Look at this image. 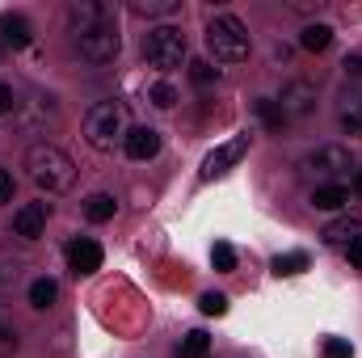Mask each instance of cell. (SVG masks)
Instances as JSON below:
<instances>
[{"label":"cell","instance_id":"cell-13","mask_svg":"<svg viewBox=\"0 0 362 358\" xmlns=\"http://www.w3.org/2000/svg\"><path fill=\"white\" fill-rule=\"evenodd\" d=\"M320 236H325L329 245H350L354 236H362V215H358V211H354V215H337Z\"/></svg>","mask_w":362,"mask_h":358},{"label":"cell","instance_id":"cell-3","mask_svg":"<svg viewBox=\"0 0 362 358\" xmlns=\"http://www.w3.org/2000/svg\"><path fill=\"white\" fill-rule=\"evenodd\" d=\"M206 51L219 59V64H245L249 59V30L240 17L232 13H219L206 21Z\"/></svg>","mask_w":362,"mask_h":358},{"label":"cell","instance_id":"cell-22","mask_svg":"<svg viewBox=\"0 0 362 358\" xmlns=\"http://www.w3.org/2000/svg\"><path fill=\"white\" fill-rule=\"evenodd\" d=\"M308 270V253H278L274 258V274L278 278H291V274H303Z\"/></svg>","mask_w":362,"mask_h":358},{"label":"cell","instance_id":"cell-21","mask_svg":"<svg viewBox=\"0 0 362 358\" xmlns=\"http://www.w3.org/2000/svg\"><path fill=\"white\" fill-rule=\"evenodd\" d=\"M181 0H135L131 4V13H139V17H169V13H177Z\"/></svg>","mask_w":362,"mask_h":358},{"label":"cell","instance_id":"cell-6","mask_svg":"<svg viewBox=\"0 0 362 358\" xmlns=\"http://www.w3.org/2000/svg\"><path fill=\"white\" fill-rule=\"evenodd\" d=\"M350 165H354V156H350V148H341V144H320L316 152H308V156L299 161V169H312V173H329V178L346 173Z\"/></svg>","mask_w":362,"mask_h":358},{"label":"cell","instance_id":"cell-11","mask_svg":"<svg viewBox=\"0 0 362 358\" xmlns=\"http://www.w3.org/2000/svg\"><path fill=\"white\" fill-rule=\"evenodd\" d=\"M122 148H127L131 161H152V156L160 152V131H152V127H135V131H127Z\"/></svg>","mask_w":362,"mask_h":358},{"label":"cell","instance_id":"cell-17","mask_svg":"<svg viewBox=\"0 0 362 358\" xmlns=\"http://www.w3.org/2000/svg\"><path fill=\"white\" fill-rule=\"evenodd\" d=\"M114 211H118V202H114L110 194H93L89 202H85V215H89L93 224H110Z\"/></svg>","mask_w":362,"mask_h":358},{"label":"cell","instance_id":"cell-30","mask_svg":"<svg viewBox=\"0 0 362 358\" xmlns=\"http://www.w3.org/2000/svg\"><path fill=\"white\" fill-rule=\"evenodd\" d=\"M346 258H350V266L362 270V236H354L350 245H346Z\"/></svg>","mask_w":362,"mask_h":358},{"label":"cell","instance_id":"cell-33","mask_svg":"<svg viewBox=\"0 0 362 358\" xmlns=\"http://www.w3.org/2000/svg\"><path fill=\"white\" fill-rule=\"evenodd\" d=\"M354 194H358V198H362V169H358V173H354Z\"/></svg>","mask_w":362,"mask_h":358},{"label":"cell","instance_id":"cell-23","mask_svg":"<svg viewBox=\"0 0 362 358\" xmlns=\"http://www.w3.org/2000/svg\"><path fill=\"white\" fill-rule=\"evenodd\" d=\"M211 262H215L219 274H232V270H236V249H232L228 241H215V245H211Z\"/></svg>","mask_w":362,"mask_h":358},{"label":"cell","instance_id":"cell-19","mask_svg":"<svg viewBox=\"0 0 362 358\" xmlns=\"http://www.w3.org/2000/svg\"><path fill=\"white\" fill-rule=\"evenodd\" d=\"M55 299H59L55 278H34V282H30V304H34V308H51Z\"/></svg>","mask_w":362,"mask_h":358},{"label":"cell","instance_id":"cell-16","mask_svg":"<svg viewBox=\"0 0 362 358\" xmlns=\"http://www.w3.org/2000/svg\"><path fill=\"white\" fill-rule=\"evenodd\" d=\"M177 358H211V337L202 333V329H194V333H185L177 346Z\"/></svg>","mask_w":362,"mask_h":358},{"label":"cell","instance_id":"cell-20","mask_svg":"<svg viewBox=\"0 0 362 358\" xmlns=\"http://www.w3.org/2000/svg\"><path fill=\"white\" fill-rule=\"evenodd\" d=\"M253 110H257V118H262V127H266V131H282V127H286V114H282V105H278V101H270V97H262Z\"/></svg>","mask_w":362,"mask_h":358},{"label":"cell","instance_id":"cell-29","mask_svg":"<svg viewBox=\"0 0 362 358\" xmlns=\"http://www.w3.org/2000/svg\"><path fill=\"white\" fill-rule=\"evenodd\" d=\"M13 110H17V93L8 85H0V114H13Z\"/></svg>","mask_w":362,"mask_h":358},{"label":"cell","instance_id":"cell-1","mask_svg":"<svg viewBox=\"0 0 362 358\" xmlns=\"http://www.w3.org/2000/svg\"><path fill=\"white\" fill-rule=\"evenodd\" d=\"M68 21H72V38H76V51L89 59V64H110L118 55V25L110 17L105 4L97 0H81L68 8Z\"/></svg>","mask_w":362,"mask_h":358},{"label":"cell","instance_id":"cell-28","mask_svg":"<svg viewBox=\"0 0 362 358\" xmlns=\"http://www.w3.org/2000/svg\"><path fill=\"white\" fill-rule=\"evenodd\" d=\"M13 350H17V333H13V329L0 321V358H8Z\"/></svg>","mask_w":362,"mask_h":358},{"label":"cell","instance_id":"cell-14","mask_svg":"<svg viewBox=\"0 0 362 358\" xmlns=\"http://www.w3.org/2000/svg\"><path fill=\"white\" fill-rule=\"evenodd\" d=\"M350 202V190L346 185H337V181H329V185H316L312 190V207L316 211H341Z\"/></svg>","mask_w":362,"mask_h":358},{"label":"cell","instance_id":"cell-7","mask_svg":"<svg viewBox=\"0 0 362 358\" xmlns=\"http://www.w3.org/2000/svg\"><path fill=\"white\" fill-rule=\"evenodd\" d=\"M249 152V135H232L228 144H219L206 161H202V181H215V178H223L232 165H240V156Z\"/></svg>","mask_w":362,"mask_h":358},{"label":"cell","instance_id":"cell-24","mask_svg":"<svg viewBox=\"0 0 362 358\" xmlns=\"http://www.w3.org/2000/svg\"><path fill=\"white\" fill-rule=\"evenodd\" d=\"M148 101H152L156 110H173V105H177V89L160 81V85H152V89H148Z\"/></svg>","mask_w":362,"mask_h":358},{"label":"cell","instance_id":"cell-2","mask_svg":"<svg viewBox=\"0 0 362 358\" xmlns=\"http://www.w3.org/2000/svg\"><path fill=\"white\" fill-rule=\"evenodd\" d=\"M25 173L42 194H64L76 181V161L55 144H38V148L25 152Z\"/></svg>","mask_w":362,"mask_h":358},{"label":"cell","instance_id":"cell-4","mask_svg":"<svg viewBox=\"0 0 362 358\" xmlns=\"http://www.w3.org/2000/svg\"><path fill=\"white\" fill-rule=\"evenodd\" d=\"M85 139L97 152H114L118 139H127V110L122 101H97L85 114Z\"/></svg>","mask_w":362,"mask_h":358},{"label":"cell","instance_id":"cell-26","mask_svg":"<svg viewBox=\"0 0 362 358\" xmlns=\"http://www.w3.org/2000/svg\"><path fill=\"white\" fill-rule=\"evenodd\" d=\"M198 308H202L206 316H223V312H228V295H219V291H206V295L198 299Z\"/></svg>","mask_w":362,"mask_h":358},{"label":"cell","instance_id":"cell-18","mask_svg":"<svg viewBox=\"0 0 362 358\" xmlns=\"http://www.w3.org/2000/svg\"><path fill=\"white\" fill-rule=\"evenodd\" d=\"M299 42H303V51H325V47L333 42V30H329L325 21H312V25L299 34Z\"/></svg>","mask_w":362,"mask_h":358},{"label":"cell","instance_id":"cell-12","mask_svg":"<svg viewBox=\"0 0 362 358\" xmlns=\"http://www.w3.org/2000/svg\"><path fill=\"white\" fill-rule=\"evenodd\" d=\"M30 38H34V30H30V21H25L21 13H4V17H0V42H4V47L21 51V47H30Z\"/></svg>","mask_w":362,"mask_h":358},{"label":"cell","instance_id":"cell-5","mask_svg":"<svg viewBox=\"0 0 362 358\" xmlns=\"http://www.w3.org/2000/svg\"><path fill=\"white\" fill-rule=\"evenodd\" d=\"M144 55H148L152 68L173 72V68H181V59H185V34H181L177 25H152L144 34Z\"/></svg>","mask_w":362,"mask_h":358},{"label":"cell","instance_id":"cell-15","mask_svg":"<svg viewBox=\"0 0 362 358\" xmlns=\"http://www.w3.org/2000/svg\"><path fill=\"white\" fill-rule=\"evenodd\" d=\"M337 122H341V131H346V135H362V97H358V93L341 101Z\"/></svg>","mask_w":362,"mask_h":358},{"label":"cell","instance_id":"cell-25","mask_svg":"<svg viewBox=\"0 0 362 358\" xmlns=\"http://www.w3.org/2000/svg\"><path fill=\"white\" fill-rule=\"evenodd\" d=\"M189 81L206 89V85H215V81H219V68H211L206 59H194V64H189Z\"/></svg>","mask_w":362,"mask_h":358},{"label":"cell","instance_id":"cell-9","mask_svg":"<svg viewBox=\"0 0 362 358\" xmlns=\"http://www.w3.org/2000/svg\"><path fill=\"white\" fill-rule=\"evenodd\" d=\"M47 215H51L47 202H25V207L13 211V232H17L21 241H38L42 228H47Z\"/></svg>","mask_w":362,"mask_h":358},{"label":"cell","instance_id":"cell-27","mask_svg":"<svg viewBox=\"0 0 362 358\" xmlns=\"http://www.w3.org/2000/svg\"><path fill=\"white\" fill-rule=\"evenodd\" d=\"M320 354H325V358H354V346H350L346 337H325Z\"/></svg>","mask_w":362,"mask_h":358},{"label":"cell","instance_id":"cell-32","mask_svg":"<svg viewBox=\"0 0 362 358\" xmlns=\"http://www.w3.org/2000/svg\"><path fill=\"white\" fill-rule=\"evenodd\" d=\"M346 76L362 81V55H350V59H346Z\"/></svg>","mask_w":362,"mask_h":358},{"label":"cell","instance_id":"cell-10","mask_svg":"<svg viewBox=\"0 0 362 358\" xmlns=\"http://www.w3.org/2000/svg\"><path fill=\"white\" fill-rule=\"evenodd\" d=\"M278 105H282V114L286 118H308L312 110H316V89L308 85V81H291L282 97H278Z\"/></svg>","mask_w":362,"mask_h":358},{"label":"cell","instance_id":"cell-8","mask_svg":"<svg viewBox=\"0 0 362 358\" xmlns=\"http://www.w3.org/2000/svg\"><path fill=\"white\" fill-rule=\"evenodd\" d=\"M101 245L93 241V236H76L72 245H68V270L76 274V278H89V274H97L101 270Z\"/></svg>","mask_w":362,"mask_h":358},{"label":"cell","instance_id":"cell-31","mask_svg":"<svg viewBox=\"0 0 362 358\" xmlns=\"http://www.w3.org/2000/svg\"><path fill=\"white\" fill-rule=\"evenodd\" d=\"M0 202H13V173L0 169Z\"/></svg>","mask_w":362,"mask_h":358}]
</instances>
